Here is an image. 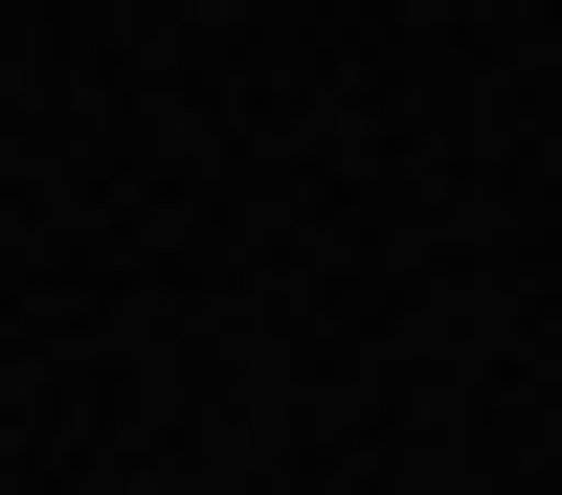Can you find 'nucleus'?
Masks as SVG:
<instances>
[]
</instances>
